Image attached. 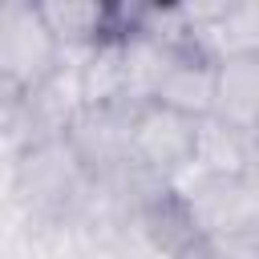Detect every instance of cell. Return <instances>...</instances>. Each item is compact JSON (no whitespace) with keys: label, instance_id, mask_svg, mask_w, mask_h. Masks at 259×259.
<instances>
[{"label":"cell","instance_id":"5b68a950","mask_svg":"<svg viewBox=\"0 0 259 259\" xmlns=\"http://www.w3.org/2000/svg\"><path fill=\"white\" fill-rule=\"evenodd\" d=\"M57 61H61V45L45 28L36 4H16V0L0 4V77H8L28 93L57 73Z\"/></svg>","mask_w":259,"mask_h":259},{"label":"cell","instance_id":"52a82bcc","mask_svg":"<svg viewBox=\"0 0 259 259\" xmlns=\"http://www.w3.org/2000/svg\"><path fill=\"white\" fill-rule=\"evenodd\" d=\"M255 101H259V61L255 57H231L214 65V105L210 117L251 134L255 130Z\"/></svg>","mask_w":259,"mask_h":259},{"label":"cell","instance_id":"ba28073f","mask_svg":"<svg viewBox=\"0 0 259 259\" xmlns=\"http://www.w3.org/2000/svg\"><path fill=\"white\" fill-rule=\"evenodd\" d=\"M45 28L57 45H101L109 8L101 4H36Z\"/></svg>","mask_w":259,"mask_h":259},{"label":"cell","instance_id":"7a4b0ae2","mask_svg":"<svg viewBox=\"0 0 259 259\" xmlns=\"http://www.w3.org/2000/svg\"><path fill=\"white\" fill-rule=\"evenodd\" d=\"M194 170V166H186ZM178 194V206L190 223L194 239H239L255 235V182L251 174H198L190 190H170Z\"/></svg>","mask_w":259,"mask_h":259},{"label":"cell","instance_id":"9c48e42d","mask_svg":"<svg viewBox=\"0 0 259 259\" xmlns=\"http://www.w3.org/2000/svg\"><path fill=\"white\" fill-rule=\"evenodd\" d=\"M20 101H24V89L12 85L8 77H0V134L16 130V113H20Z\"/></svg>","mask_w":259,"mask_h":259},{"label":"cell","instance_id":"8992f818","mask_svg":"<svg viewBox=\"0 0 259 259\" xmlns=\"http://www.w3.org/2000/svg\"><path fill=\"white\" fill-rule=\"evenodd\" d=\"M146 101L162 105V109H174L182 117H210V105H214V61H206L202 53H194L186 40L170 53V61L162 65V73L154 77Z\"/></svg>","mask_w":259,"mask_h":259},{"label":"cell","instance_id":"3957f363","mask_svg":"<svg viewBox=\"0 0 259 259\" xmlns=\"http://www.w3.org/2000/svg\"><path fill=\"white\" fill-rule=\"evenodd\" d=\"M198 121L154 101H138L130 113V166L146 170L158 182H170L194 162Z\"/></svg>","mask_w":259,"mask_h":259},{"label":"cell","instance_id":"277c9868","mask_svg":"<svg viewBox=\"0 0 259 259\" xmlns=\"http://www.w3.org/2000/svg\"><path fill=\"white\" fill-rule=\"evenodd\" d=\"M130 113L134 101H105V105H81L69 117L61 138L93 182L113 178L130 166Z\"/></svg>","mask_w":259,"mask_h":259},{"label":"cell","instance_id":"6da1fadb","mask_svg":"<svg viewBox=\"0 0 259 259\" xmlns=\"http://www.w3.org/2000/svg\"><path fill=\"white\" fill-rule=\"evenodd\" d=\"M89 174L65 146V138L24 142L12 166V194L36 219H65L89 190Z\"/></svg>","mask_w":259,"mask_h":259}]
</instances>
